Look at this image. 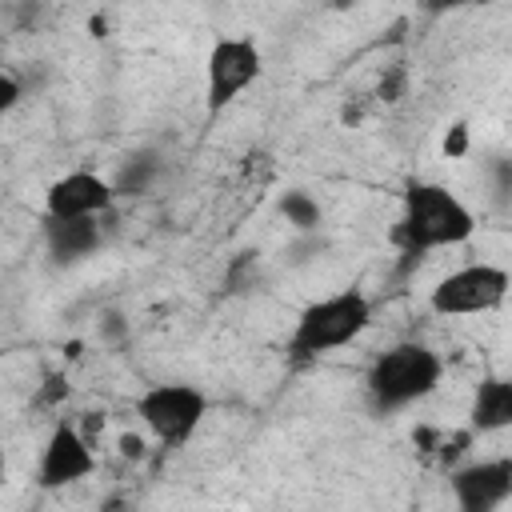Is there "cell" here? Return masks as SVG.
<instances>
[{"instance_id":"cell-5","label":"cell","mask_w":512,"mask_h":512,"mask_svg":"<svg viewBox=\"0 0 512 512\" xmlns=\"http://www.w3.org/2000/svg\"><path fill=\"white\" fill-rule=\"evenodd\" d=\"M264 72V52L252 36H220L208 48L204 60V108L208 116H220L228 104H236Z\"/></svg>"},{"instance_id":"cell-8","label":"cell","mask_w":512,"mask_h":512,"mask_svg":"<svg viewBox=\"0 0 512 512\" xmlns=\"http://www.w3.org/2000/svg\"><path fill=\"white\" fill-rule=\"evenodd\" d=\"M96 472V456H92V444L80 436L76 424H64L56 420L48 440H44V452H40V468H36V480L40 488H68V484H80Z\"/></svg>"},{"instance_id":"cell-11","label":"cell","mask_w":512,"mask_h":512,"mask_svg":"<svg viewBox=\"0 0 512 512\" xmlns=\"http://www.w3.org/2000/svg\"><path fill=\"white\" fill-rule=\"evenodd\" d=\"M472 432H504L512 424V380L508 376H484L468 404Z\"/></svg>"},{"instance_id":"cell-9","label":"cell","mask_w":512,"mask_h":512,"mask_svg":"<svg viewBox=\"0 0 512 512\" xmlns=\"http://www.w3.org/2000/svg\"><path fill=\"white\" fill-rule=\"evenodd\" d=\"M112 204H116L112 180L88 168L56 176L44 192V216H104Z\"/></svg>"},{"instance_id":"cell-16","label":"cell","mask_w":512,"mask_h":512,"mask_svg":"<svg viewBox=\"0 0 512 512\" xmlns=\"http://www.w3.org/2000/svg\"><path fill=\"white\" fill-rule=\"evenodd\" d=\"M464 144H468V132H464V124H456V128H452V136L444 140V152H448V156H460V152H464Z\"/></svg>"},{"instance_id":"cell-7","label":"cell","mask_w":512,"mask_h":512,"mask_svg":"<svg viewBox=\"0 0 512 512\" xmlns=\"http://www.w3.org/2000/svg\"><path fill=\"white\" fill-rule=\"evenodd\" d=\"M448 488L460 512H492L512 496V460L508 456L468 460L448 472Z\"/></svg>"},{"instance_id":"cell-3","label":"cell","mask_w":512,"mask_h":512,"mask_svg":"<svg viewBox=\"0 0 512 512\" xmlns=\"http://www.w3.org/2000/svg\"><path fill=\"white\" fill-rule=\"evenodd\" d=\"M368 324H372V300L360 288L320 296L296 316V324L288 332V352L296 360H320V356L360 340L368 332Z\"/></svg>"},{"instance_id":"cell-18","label":"cell","mask_w":512,"mask_h":512,"mask_svg":"<svg viewBox=\"0 0 512 512\" xmlns=\"http://www.w3.org/2000/svg\"><path fill=\"white\" fill-rule=\"evenodd\" d=\"M4 480H8V452H4V440H0V488H4Z\"/></svg>"},{"instance_id":"cell-17","label":"cell","mask_w":512,"mask_h":512,"mask_svg":"<svg viewBox=\"0 0 512 512\" xmlns=\"http://www.w3.org/2000/svg\"><path fill=\"white\" fill-rule=\"evenodd\" d=\"M120 452H124V456H140V440H136V436H124V440H120Z\"/></svg>"},{"instance_id":"cell-1","label":"cell","mask_w":512,"mask_h":512,"mask_svg":"<svg viewBox=\"0 0 512 512\" xmlns=\"http://www.w3.org/2000/svg\"><path fill=\"white\" fill-rule=\"evenodd\" d=\"M472 232H476V216L452 188H444L436 180H412L404 188V212H400L392 240L408 256L456 248V244L472 240Z\"/></svg>"},{"instance_id":"cell-19","label":"cell","mask_w":512,"mask_h":512,"mask_svg":"<svg viewBox=\"0 0 512 512\" xmlns=\"http://www.w3.org/2000/svg\"><path fill=\"white\" fill-rule=\"evenodd\" d=\"M432 8H448V4H464V0H428Z\"/></svg>"},{"instance_id":"cell-10","label":"cell","mask_w":512,"mask_h":512,"mask_svg":"<svg viewBox=\"0 0 512 512\" xmlns=\"http://www.w3.org/2000/svg\"><path fill=\"white\" fill-rule=\"evenodd\" d=\"M100 216H44V244L56 264H80L100 248Z\"/></svg>"},{"instance_id":"cell-2","label":"cell","mask_w":512,"mask_h":512,"mask_svg":"<svg viewBox=\"0 0 512 512\" xmlns=\"http://www.w3.org/2000/svg\"><path fill=\"white\" fill-rule=\"evenodd\" d=\"M444 380V360L436 348L420 340H400L384 348L368 372H364V392L376 412H400L420 400H428Z\"/></svg>"},{"instance_id":"cell-14","label":"cell","mask_w":512,"mask_h":512,"mask_svg":"<svg viewBox=\"0 0 512 512\" xmlns=\"http://www.w3.org/2000/svg\"><path fill=\"white\" fill-rule=\"evenodd\" d=\"M64 396H68V376H64V372H52V376L44 380V388H40L36 404H40V408H56Z\"/></svg>"},{"instance_id":"cell-6","label":"cell","mask_w":512,"mask_h":512,"mask_svg":"<svg viewBox=\"0 0 512 512\" xmlns=\"http://www.w3.org/2000/svg\"><path fill=\"white\" fill-rule=\"evenodd\" d=\"M508 284L512 280L500 264L476 260V264H464V268L440 276L436 288L428 292V308L436 316H484L508 300Z\"/></svg>"},{"instance_id":"cell-13","label":"cell","mask_w":512,"mask_h":512,"mask_svg":"<svg viewBox=\"0 0 512 512\" xmlns=\"http://www.w3.org/2000/svg\"><path fill=\"white\" fill-rule=\"evenodd\" d=\"M280 212L288 216V224L292 228H300V232H308V228H316L320 224V204L308 196V192H300V188H292V192H284L280 196Z\"/></svg>"},{"instance_id":"cell-15","label":"cell","mask_w":512,"mask_h":512,"mask_svg":"<svg viewBox=\"0 0 512 512\" xmlns=\"http://www.w3.org/2000/svg\"><path fill=\"white\" fill-rule=\"evenodd\" d=\"M20 96H24L20 80H16L8 68H0V116H8V112L20 104Z\"/></svg>"},{"instance_id":"cell-12","label":"cell","mask_w":512,"mask_h":512,"mask_svg":"<svg viewBox=\"0 0 512 512\" xmlns=\"http://www.w3.org/2000/svg\"><path fill=\"white\" fill-rule=\"evenodd\" d=\"M156 172H160V160L148 156V152H140V156L124 160V168H120V176L112 180V188H116V196H120V192H124V196H140V192L152 188Z\"/></svg>"},{"instance_id":"cell-4","label":"cell","mask_w":512,"mask_h":512,"mask_svg":"<svg viewBox=\"0 0 512 512\" xmlns=\"http://www.w3.org/2000/svg\"><path fill=\"white\" fill-rule=\"evenodd\" d=\"M136 416L152 432V440H160L164 448H184L208 416V396L180 380L152 384L136 396Z\"/></svg>"}]
</instances>
